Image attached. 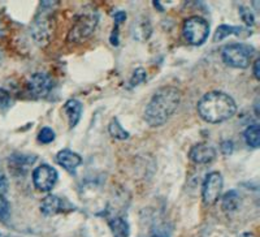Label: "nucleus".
I'll use <instances>...</instances> for the list:
<instances>
[{
  "label": "nucleus",
  "mask_w": 260,
  "mask_h": 237,
  "mask_svg": "<svg viewBox=\"0 0 260 237\" xmlns=\"http://www.w3.org/2000/svg\"><path fill=\"white\" fill-rule=\"evenodd\" d=\"M180 89L175 86H162L156 90L145 110V120L150 127L157 128L166 124L181 103Z\"/></svg>",
  "instance_id": "f257e3e1"
},
{
  "label": "nucleus",
  "mask_w": 260,
  "mask_h": 237,
  "mask_svg": "<svg viewBox=\"0 0 260 237\" xmlns=\"http://www.w3.org/2000/svg\"><path fill=\"white\" fill-rule=\"evenodd\" d=\"M198 113L208 124H220L237 112V104L231 95L222 92H210L204 94L198 102Z\"/></svg>",
  "instance_id": "f03ea898"
},
{
  "label": "nucleus",
  "mask_w": 260,
  "mask_h": 237,
  "mask_svg": "<svg viewBox=\"0 0 260 237\" xmlns=\"http://www.w3.org/2000/svg\"><path fill=\"white\" fill-rule=\"evenodd\" d=\"M56 2H43L41 3L36 18L30 25V34L37 45L46 46L51 41L55 30V17L53 11L56 8Z\"/></svg>",
  "instance_id": "7ed1b4c3"
},
{
  "label": "nucleus",
  "mask_w": 260,
  "mask_h": 237,
  "mask_svg": "<svg viewBox=\"0 0 260 237\" xmlns=\"http://www.w3.org/2000/svg\"><path fill=\"white\" fill-rule=\"evenodd\" d=\"M99 22V12L92 6H86L76 15L68 33V42L82 43L94 34Z\"/></svg>",
  "instance_id": "20e7f679"
},
{
  "label": "nucleus",
  "mask_w": 260,
  "mask_h": 237,
  "mask_svg": "<svg viewBox=\"0 0 260 237\" xmlns=\"http://www.w3.org/2000/svg\"><path fill=\"white\" fill-rule=\"evenodd\" d=\"M255 48L246 43H231L222 47L221 57L226 66L237 69H245L250 66Z\"/></svg>",
  "instance_id": "39448f33"
},
{
  "label": "nucleus",
  "mask_w": 260,
  "mask_h": 237,
  "mask_svg": "<svg viewBox=\"0 0 260 237\" xmlns=\"http://www.w3.org/2000/svg\"><path fill=\"white\" fill-rule=\"evenodd\" d=\"M182 34L187 43L192 46H201L207 41L210 24L201 16H191L183 21Z\"/></svg>",
  "instance_id": "423d86ee"
},
{
  "label": "nucleus",
  "mask_w": 260,
  "mask_h": 237,
  "mask_svg": "<svg viewBox=\"0 0 260 237\" xmlns=\"http://www.w3.org/2000/svg\"><path fill=\"white\" fill-rule=\"evenodd\" d=\"M222 185H224V180L220 172H211L206 176L202 187V198L203 202L208 206H212L216 202L219 201L220 194H221Z\"/></svg>",
  "instance_id": "0eeeda50"
},
{
  "label": "nucleus",
  "mask_w": 260,
  "mask_h": 237,
  "mask_svg": "<svg viewBox=\"0 0 260 237\" xmlns=\"http://www.w3.org/2000/svg\"><path fill=\"white\" fill-rule=\"evenodd\" d=\"M53 87V80L47 73H32L26 82V89L30 97L37 99L45 98L51 93Z\"/></svg>",
  "instance_id": "6e6552de"
},
{
  "label": "nucleus",
  "mask_w": 260,
  "mask_h": 237,
  "mask_svg": "<svg viewBox=\"0 0 260 237\" xmlns=\"http://www.w3.org/2000/svg\"><path fill=\"white\" fill-rule=\"evenodd\" d=\"M32 184L39 192H50L57 183L59 173L53 167L42 164L32 171Z\"/></svg>",
  "instance_id": "1a4fd4ad"
},
{
  "label": "nucleus",
  "mask_w": 260,
  "mask_h": 237,
  "mask_svg": "<svg viewBox=\"0 0 260 237\" xmlns=\"http://www.w3.org/2000/svg\"><path fill=\"white\" fill-rule=\"evenodd\" d=\"M189 158L195 164H208L216 158V150L207 143H197L189 152Z\"/></svg>",
  "instance_id": "9d476101"
},
{
  "label": "nucleus",
  "mask_w": 260,
  "mask_h": 237,
  "mask_svg": "<svg viewBox=\"0 0 260 237\" xmlns=\"http://www.w3.org/2000/svg\"><path fill=\"white\" fill-rule=\"evenodd\" d=\"M56 162L65 171L74 173L77 167L82 163V158L77 153L72 152L69 149H62L56 154Z\"/></svg>",
  "instance_id": "9b49d317"
},
{
  "label": "nucleus",
  "mask_w": 260,
  "mask_h": 237,
  "mask_svg": "<svg viewBox=\"0 0 260 237\" xmlns=\"http://www.w3.org/2000/svg\"><path fill=\"white\" fill-rule=\"evenodd\" d=\"M64 113L67 115V118H68L69 127L74 128L76 125L80 123L81 116H82L83 106L78 99H69L67 103L64 104Z\"/></svg>",
  "instance_id": "f8f14e48"
},
{
  "label": "nucleus",
  "mask_w": 260,
  "mask_h": 237,
  "mask_svg": "<svg viewBox=\"0 0 260 237\" xmlns=\"http://www.w3.org/2000/svg\"><path fill=\"white\" fill-rule=\"evenodd\" d=\"M36 162L34 157H26L22 154H15L9 157V169L15 175H24L30 166Z\"/></svg>",
  "instance_id": "ddd939ff"
},
{
  "label": "nucleus",
  "mask_w": 260,
  "mask_h": 237,
  "mask_svg": "<svg viewBox=\"0 0 260 237\" xmlns=\"http://www.w3.org/2000/svg\"><path fill=\"white\" fill-rule=\"evenodd\" d=\"M152 33V27H151L150 20L146 17H139L132 25V36L134 39L139 42L147 41Z\"/></svg>",
  "instance_id": "4468645a"
},
{
  "label": "nucleus",
  "mask_w": 260,
  "mask_h": 237,
  "mask_svg": "<svg viewBox=\"0 0 260 237\" xmlns=\"http://www.w3.org/2000/svg\"><path fill=\"white\" fill-rule=\"evenodd\" d=\"M64 210V201L60 197L53 196V194H48L47 197L42 199L41 202V211L42 214H45L47 217L51 215H56V214L61 213Z\"/></svg>",
  "instance_id": "2eb2a0df"
},
{
  "label": "nucleus",
  "mask_w": 260,
  "mask_h": 237,
  "mask_svg": "<svg viewBox=\"0 0 260 237\" xmlns=\"http://www.w3.org/2000/svg\"><path fill=\"white\" fill-rule=\"evenodd\" d=\"M242 33H246V36H251V32H248V29L242 26H232V25H220L217 29H216V33L213 36V41L220 42L222 39H225L226 37L231 36H242Z\"/></svg>",
  "instance_id": "dca6fc26"
},
{
  "label": "nucleus",
  "mask_w": 260,
  "mask_h": 237,
  "mask_svg": "<svg viewBox=\"0 0 260 237\" xmlns=\"http://www.w3.org/2000/svg\"><path fill=\"white\" fill-rule=\"evenodd\" d=\"M241 203V196L237 190H229L222 196L221 208L226 213H234L238 210V206Z\"/></svg>",
  "instance_id": "f3484780"
},
{
  "label": "nucleus",
  "mask_w": 260,
  "mask_h": 237,
  "mask_svg": "<svg viewBox=\"0 0 260 237\" xmlns=\"http://www.w3.org/2000/svg\"><path fill=\"white\" fill-rule=\"evenodd\" d=\"M113 237H129L130 228L126 220L121 217H115L108 222Z\"/></svg>",
  "instance_id": "a211bd4d"
},
{
  "label": "nucleus",
  "mask_w": 260,
  "mask_h": 237,
  "mask_svg": "<svg viewBox=\"0 0 260 237\" xmlns=\"http://www.w3.org/2000/svg\"><path fill=\"white\" fill-rule=\"evenodd\" d=\"M245 137V141L247 143V146L252 149H257L260 145V128L257 124L250 125L247 127V129L243 133Z\"/></svg>",
  "instance_id": "6ab92c4d"
},
{
  "label": "nucleus",
  "mask_w": 260,
  "mask_h": 237,
  "mask_svg": "<svg viewBox=\"0 0 260 237\" xmlns=\"http://www.w3.org/2000/svg\"><path fill=\"white\" fill-rule=\"evenodd\" d=\"M108 132H110L111 137H113L115 139H127L130 137L129 132L125 131L124 128H122L117 117L111 120L110 125H108Z\"/></svg>",
  "instance_id": "aec40b11"
},
{
  "label": "nucleus",
  "mask_w": 260,
  "mask_h": 237,
  "mask_svg": "<svg viewBox=\"0 0 260 237\" xmlns=\"http://www.w3.org/2000/svg\"><path fill=\"white\" fill-rule=\"evenodd\" d=\"M146 80H147V72H146L143 68H138L134 71L133 76H132V78H130L129 86L130 87H134V86H138L139 83L145 82Z\"/></svg>",
  "instance_id": "412c9836"
},
{
  "label": "nucleus",
  "mask_w": 260,
  "mask_h": 237,
  "mask_svg": "<svg viewBox=\"0 0 260 237\" xmlns=\"http://www.w3.org/2000/svg\"><path fill=\"white\" fill-rule=\"evenodd\" d=\"M55 139V132L51 129V128L48 127H45L42 128L41 132L38 133V141L41 143H45V145H47V143H51Z\"/></svg>",
  "instance_id": "4be33fe9"
},
{
  "label": "nucleus",
  "mask_w": 260,
  "mask_h": 237,
  "mask_svg": "<svg viewBox=\"0 0 260 237\" xmlns=\"http://www.w3.org/2000/svg\"><path fill=\"white\" fill-rule=\"evenodd\" d=\"M240 16H241V20H242L247 26H254L255 17L247 7H243V6L240 7Z\"/></svg>",
  "instance_id": "5701e85b"
},
{
  "label": "nucleus",
  "mask_w": 260,
  "mask_h": 237,
  "mask_svg": "<svg viewBox=\"0 0 260 237\" xmlns=\"http://www.w3.org/2000/svg\"><path fill=\"white\" fill-rule=\"evenodd\" d=\"M12 104V97L7 90L0 89V110H7Z\"/></svg>",
  "instance_id": "b1692460"
},
{
  "label": "nucleus",
  "mask_w": 260,
  "mask_h": 237,
  "mask_svg": "<svg viewBox=\"0 0 260 237\" xmlns=\"http://www.w3.org/2000/svg\"><path fill=\"white\" fill-rule=\"evenodd\" d=\"M9 215V202L4 197V194H0V219H7Z\"/></svg>",
  "instance_id": "393cba45"
},
{
  "label": "nucleus",
  "mask_w": 260,
  "mask_h": 237,
  "mask_svg": "<svg viewBox=\"0 0 260 237\" xmlns=\"http://www.w3.org/2000/svg\"><path fill=\"white\" fill-rule=\"evenodd\" d=\"M220 150L224 155H231L234 150V143L233 141H229V139H225L222 141L221 145H220Z\"/></svg>",
  "instance_id": "a878e982"
},
{
  "label": "nucleus",
  "mask_w": 260,
  "mask_h": 237,
  "mask_svg": "<svg viewBox=\"0 0 260 237\" xmlns=\"http://www.w3.org/2000/svg\"><path fill=\"white\" fill-rule=\"evenodd\" d=\"M8 179H7L6 173L0 169V194H6L8 190Z\"/></svg>",
  "instance_id": "bb28decb"
},
{
  "label": "nucleus",
  "mask_w": 260,
  "mask_h": 237,
  "mask_svg": "<svg viewBox=\"0 0 260 237\" xmlns=\"http://www.w3.org/2000/svg\"><path fill=\"white\" fill-rule=\"evenodd\" d=\"M113 18H115V24H122L126 20V12H124V11H117V12L113 13Z\"/></svg>",
  "instance_id": "cd10ccee"
},
{
  "label": "nucleus",
  "mask_w": 260,
  "mask_h": 237,
  "mask_svg": "<svg viewBox=\"0 0 260 237\" xmlns=\"http://www.w3.org/2000/svg\"><path fill=\"white\" fill-rule=\"evenodd\" d=\"M259 66H260V60H259V59H255L254 64H252V72H254V77H255V80H260Z\"/></svg>",
  "instance_id": "c85d7f7f"
},
{
  "label": "nucleus",
  "mask_w": 260,
  "mask_h": 237,
  "mask_svg": "<svg viewBox=\"0 0 260 237\" xmlns=\"http://www.w3.org/2000/svg\"><path fill=\"white\" fill-rule=\"evenodd\" d=\"M154 6H155V8H159L160 11H161V12H162V7L160 6L159 2H154Z\"/></svg>",
  "instance_id": "c756f323"
},
{
  "label": "nucleus",
  "mask_w": 260,
  "mask_h": 237,
  "mask_svg": "<svg viewBox=\"0 0 260 237\" xmlns=\"http://www.w3.org/2000/svg\"><path fill=\"white\" fill-rule=\"evenodd\" d=\"M2 59H3V53H2V50H0V62H2Z\"/></svg>",
  "instance_id": "7c9ffc66"
},
{
  "label": "nucleus",
  "mask_w": 260,
  "mask_h": 237,
  "mask_svg": "<svg viewBox=\"0 0 260 237\" xmlns=\"http://www.w3.org/2000/svg\"><path fill=\"white\" fill-rule=\"evenodd\" d=\"M0 237H4V236H3V234H2V233H0Z\"/></svg>",
  "instance_id": "2f4dec72"
}]
</instances>
